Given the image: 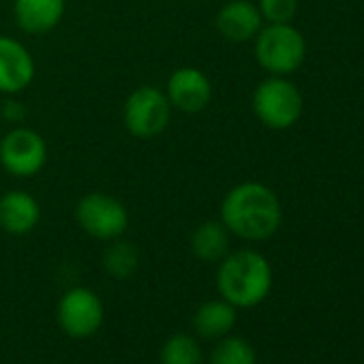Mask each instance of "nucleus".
I'll return each instance as SVG.
<instances>
[{"instance_id":"1","label":"nucleus","mask_w":364,"mask_h":364,"mask_svg":"<svg viewBox=\"0 0 364 364\" xmlns=\"http://www.w3.org/2000/svg\"><path fill=\"white\" fill-rule=\"evenodd\" d=\"M219 219L230 234L249 242H262L277 234L283 213L281 202L270 187L249 180L225 193Z\"/></svg>"},{"instance_id":"2","label":"nucleus","mask_w":364,"mask_h":364,"mask_svg":"<svg viewBox=\"0 0 364 364\" xmlns=\"http://www.w3.org/2000/svg\"><path fill=\"white\" fill-rule=\"evenodd\" d=\"M272 287V268L268 259L253 251L242 249L228 253L219 262L217 289L225 302L240 309L257 306Z\"/></svg>"},{"instance_id":"3","label":"nucleus","mask_w":364,"mask_h":364,"mask_svg":"<svg viewBox=\"0 0 364 364\" xmlns=\"http://www.w3.org/2000/svg\"><path fill=\"white\" fill-rule=\"evenodd\" d=\"M255 60L268 75H291L306 58V41L291 24H266L253 39Z\"/></svg>"},{"instance_id":"4","label":"nucleus","mask_w":364,"mask_h":364,"mask_svg":"<svg viewBox=\"0 0 364 364\" xmlns=\"http://www.w3.org/2000/svg\"><path fill=\"white\" fill-rule=\"evenodd\" d=\"M251 105L253 114L264 127L272 131H285L300 120L304 101L294 82L283 75H270L257 84Z\"/></svg>"},{"instance_id":"5","label":"nucleus","mask_w":364,"mask_h":364,"mask_svg":"<svg viewBox=\"0 0 364 364\" xmlns=\"http://www.w3.org/2000/svg\"><path fill=\"white\" fill-rule=\"evenodd\" d=\"M171 120V105L165 97V90L144 84L135 88L122 107L124 129L135 139H154L161 135Z\"/></svg>"},{"instance_id":"6","label":"nucleus","mask_w":364,"mask_h":364,"mask_svg":"<svg viewBox=\"0 0 364 364\" xmlns=\"http://www.w3.org/2000/svg\"><path fill=\"white\" fill-rule=\"evenodd\" d=\"M75 223L80 230L97 240H114L120 238L129 228L127 206L114 196L92 191L86 193L75 206Z\"/></svg>"},{"instance_id":"7","label":"nucleus","mask_w":364,"mask_h":364,"mask_svg":"<svg viewBox=\"0 0 364 364\" xmlns=\"http://www.w3.org/2000/svg\"><path fill=\"white\" fill-rule=\"evenodd\" d=\"M48 163V144L41 133L16 127L0 137V165L16 178H33Z\"/></svg>"},{"instance_id":"8","label":"nucleus","mask_w":364,"mask_h":364,"mask_svg":"<svg viewBox=\"0 0 364 364\" xmlns=\"http://www.w3.org/2000/svg\"><path fill=\"white\" fill-rule=\"evenodd\" d=\"M103 317V302L88 287H73L58 302V323L71 338L92 336L101 328Z\"/></svg>"},{"instance_id":"9","label":"nucleus","mask_w":364,"mask_h":364,"mask_svg":"<svg viewBox=\"0 0 364 364\" xmlns=\"http://www.w3.org/2000/svg\"><path fill=\"white\" fill-rule=\"evenodd\" d=\"M165 97L171 109L182 114H200L213 101V84L202 69L180 67L167 77Z\"/></svg>"},{"instance_id":"10","label":"nucleus","mask_w":364,"mask_h":364,"mask_svg":"<svg viewBox=\"0 0 364 364\" xmlns=\"http://www.w3.org/2000/svg\"><path fill=\"white\" fill-rule=\"evenodd\" d=\"M35 73L31 50L14 37H0V92L9 97L24 92L33 84Z\"/></svg>"},{"instance_id":"11","label":"nucleus","mask_w":364,"mask_h":364,"mask_svg":"<svg viewBox=\"0 0 364 364\" xmlns=\"http://www.w3.org/2000/svg\"><path fill=\"white\" fill-rule=\"evenodd\" d=\"M217 31L230 43H249L264 26L262 14L251 0H230L217 14Z\"/></svg>"},{"instance_id":"12","label":"nucleus","mask_w":364,"mask_h":364,"mask_svg":"<svg viewBox=\"0 0 364 364\" xmlns=\"http://www.w3.org/2000/svg\"><path fill=\"white\" fill-rule=\"evenodd\" d=\"M67 0H14V18L26 35H48L65 18Z\"/></svg>"},{"instance_id":"13","label":"nucleus","mask_w":364,"mask_h":364,"mask_svg":"<svg viewBox=\"0 0 364 364\" xmlns=\"http://www.w3.org/2000/svg\"><path fill=\"white\" fill-rule=\"evenodd\" d=\"M41 221V206L39 202L20 189L7 191L0 196V230L11 236H26L31 234Z\"/></svg>"},{"instance_id":"14","label":"nucleus","mask_w":364,"mask_h":364,"mask_svg":"<svg viewBox=\"0 0 364 364\" xmlns=\"http://www.w3.org/2000/svg\"><path fill=\"white\" fill-rule=\"evenodd\" d=\"M230 232L221 219L204 221L196 228L191 236V251L198 259L206 264H217L230 253Z\"/></svg>"},{"instance_id":"15","label":"nucleus","mask_w":364,"mask_h":364,"mask_svg":"<svg viewBox=\"0 0 364 364\" xmlns=\"http://www.w3.org/2000/svg\"><path fill=\"white\" fill-rule=\"evenodd\" d=\"M234 323H236V306H232L223 298L204 302L193 319L196 332L202 338H223L230 334Z\"/></svg>"},{"instance_id":"16","label":"nucleus","mask_w":364,"mask_h":364,"mask_svg":"<svg viewBox=\"0 0 364 364\" xmlns=\"http://www.w3.org/2000/svg\"><path fill=\"white\" fill-rule=\"evenodd\" d=\"M101 259H103V268L109 277L124 281V279L133 277L135 270L139 268V249L133 242L122 240V236H120V238L109 240Z\"/></svg>"},{"instance_id":"17","label":"nucleus","mask_w":364,"mask_h":364,"mask_svg":"<svg viewBox=\"0 0 364 364\" xmlns=\"http://www.w3.org/2000/svg\"><path fill=\"white\" fill-rule=\"evenodd\" d=\"M161 364H204L202 347L189 334H173L161 347Z\"/></svg>"},{"instance_id":"18","label":"nucleus","mask_w":364,"mask_h":364,"mask_svg":"<svg viewBox=\"0 0 364 364\" xmlns=\"http://www.w3.org/2000/svg\"><path fill=\"white\" fill-rule=\"evenodd\" d=\"M208 364H255V349L240 336H223Z\"/></svg>"},{"instance_id":"19","label":"nucleus","mask_w":364,"mask_h":364,"mask_svg":"<svg viewBox=\"0 0 364 364\" xmlns=\"http://www.w3.org/2000/svg\"><path fill=\"white\" fill-rule=\"evenodd\" d=\"M257 9L266 24H291L298 14V0H257Z\"/></svg>"},{"instance_id":"20","label":"nucleus","mask_w":364,"mask_h":364,"mask_svg":"<svg viewBox=\"0 0 364 364\" xmlns=\"http://www.w3.org/2000/svg\"><path fill=\"white\" fill-rule=\"evenodd\" d=\"M24 116H26V112H24V105L22 103H18V101H7L5 103L3 118H7L9 122H20Z\"/></svg>"},{"instance_id":"21","label":"nucleus","mask_w":364,"mask_h":364,"mask_svg":"<svg viewBox=\"0 0 364 364\" xmlns=\"http://www.w3.org/2000/svg\"><path fill=\"white\" fill-rule=\"evenodd\" d=\"M0 137H3V135H0Z\"/></svg>"}]
</instances>
